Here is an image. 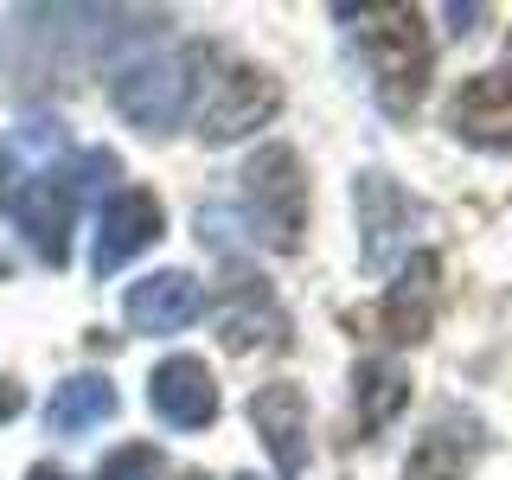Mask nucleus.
Returning <instances> with one entry per match:
<instances>
[{"label":"nucleus","mask_w":512,"mask_h":480,"mask_svg":"<svg viewBox=\"0 0 512 480\" xmlns=\"http://www.w3.org/2000/svg\"><path fill=\"white\" fill-rule=\"evenodd\" d=\"M26 480H71V474L52 468V461H39V468H26Z\"/></svg>","instance_id":"20"},{"label":"nucleus","mask_w":512,"mask_h":480,"mask_svg":"<svg viewBox=\"0 0 512 480\" xmlns=\"http://www.w3.org/2000/svg\"><path fill=\"white\" fill-rule=\"evenodd\" d=\"M423 205L391 173H359V224H365V269H391V256L410 244Z\"/></svg>","instance_id":"11"},{"label":"nucleus","mask_w":512,"mask_h":480,"mask_svg":"<svg viewBox=\"0 0 512 480\" xmlns=\"http://www.w3.org/2000/svg\"><path fill=\"white\" fill-rule=\"evenodd\" d=\"M340 20H359V52H365V71H372L378 109L391 122H410L423 109L429 71H436L423 7H340Z\"/></svg>","instance_id":"1"},{"label":"nucleus","mask_w":512,"mask_h":480,"mask_svg":"<svg viewBox=\"0 0 512 480\" xmlns=\"http://www.w3.org/2000/svg\"><path fill=\"white\" fill-rule=\"evenodd\" d=\"M96 480H167V461H160L154 442H122L116 455L96 468Z\"/></svg>","instance_id":"17"},{"label":"nucleus","mask_w":512,"mask_h":480,"mask_svg":"<svg viewBox=\"0 0 512 480\" xmlns=\"http://www.w3.org/2000/svg\"><path fill=\"white\" fill-rule=\"evenodd\" d=\"M122 314L135 333H180L205 314V288L186 276V269H154V276L128 282Z\"/></svg>","instance_id":"13"},{"label":"nucleus","mask_w":512,"mask_h":480,"mask_svg":"<svg viewBox=\"0 0 512 480\" xmlns=\"http://www.w3.org/2000/svg\"><path fill=\"white\" fill-rule=\"evenodd\" d=\"M436 288H442V256L436 250H410L404 269H397V282L384 288L378 301V333L391 346H416L429 340V327H436Z\"/></svg>","instance_id":"8"},{"label":"nucleus","mask_w":512,"mask_h":480,"mask_svg":"<svg viewBox=\"0 0 512 480\" xmlns=\"http://www.w3.org/2000/svg\"><path fill=\"white\" fill-rule=\"evenodd\" d=\"M7 205H13V148L0 141V212H7Z\"/></svg>","instance_id":"19"},{"label":"nucleus","mask_w":512,"mask_h":480,"mask_svg":"<svg viewBox=\"0 0 512 480\" xmlns=\"http://www.w3.org/2000/svg\"><path fill=\"white\" fill-rule=\"evenodd\" d=\"M448 128H455L468 148L512 154V32H506L500 64H493V71H474L468 84L448 96Z\"/></svg>","instance_id":"5"},{"label":"nucleus","mask_w":512,"mask_h":480,"mask_svg":"<svg viewBox=\"0 0 512 480\" xmlns=\"http://www.w3.org/2000/svg\"><path fill=\"white\" fill-rule=\"evenodd\" d=\"M116 410H122L116 384L96 378V372H77V378H64L52 391V404H45V429H52V436H84V429L109 423Z\"/></svg>","instance_id":"16"},{"label":"nucleus","mask_w":512,"mask_h":480,"mask_svg":"<svg viewBox=\"0 0 512 480\" xmlns=\"http://www.w3.org/2000/svg\"><path fill=\"white\" fill-rule=\"evenodd\" d=\"M410 404V372L404 359H391V352H378V359H359L352 365V423H359V436L372 442L384 429L397 423V410Z\"/></svg>","instance_id":"15"},{"label":"nucleus","mask_w":512,"mask_h":480,"mask_svg":"<svg viewBox=\"0 0 512 480\" xmlns=\"http://www.w3.org/2000/svg\"><path fill=\"white\" fill-rule=\"evenodd\" d=\"M212 320H218V340L231 352H256V346H288V314L282 301L269 295V282L256 269L237 263L231 276L218 282V301H212Z\"/></svg>","instance_id":"6"},{"label":"nucleus","mask_w":512,"mask_h":480,"mask_svg":"<svg viewBox=\"0 0 512 480\" xmlns=\"http://www.w3.org/2000/svg\"><path fill=\"white\" fill-rule=\"evenodd\" d=\"M250 423L282 480H295L308 468V397H301V384H263L250 397Z\"/></svg>","instance_id":"12"},{"label":"nucleus","mask_w":512,"mask_h":480,"mask_svg":"<svg viewBox=\"0 0 512 480\" xmlns=\"http://www.w3.org/2000/svg\"><path fill=\"white\" fill-rule=\"evenodd\" d=\"M160 231H167V212H160V199H154L148 186H122L116 199L103 205V231H96L90 269L109 282L122 263H135L148 244H160Z\"/></svg>","instance_id":"9"},{"label":"nucleus","mask_w":512,"mask_h":480,"mask_svg":"<svg viewBox=\"0 0 512 480\" xmlns=\"http://www.w3.org/2000/svg\"><path fill=\"white\" fill-rule=\"evenodd\" d=\"M109 173H122V160L96 148L77 167H45L39 180H26L13 192V218H20V237L32 244L39 263H52V269L71 263V231H77V212H84V192L96 180H109Z\"/></svg>","instance_id":"3"},{"label":"nucleus","mask_w":512,"mask_h":480,"mask_svg":"<svg viewBox=\"0 0 512 480\" xmlns=\"http://www.w3.org/2000/svg\"><path fill=\"white\" fill-rule=\"evenodd\" d=\"M231 480H263V474H231Z\"/></svg>","instance_id":"21"},{"label":"nucleus","mask_w":512,"mask_h":480,"mask_svg":"<svg viewBox=\"0 0 512 480\" xmlns=\"http://www.w3.org/2000/svg\"><path fill=\"white\" fill-rule=\"evenodd\" d=\"M20 410H26V391H20V378H7V372H0V423H13Z\"/></svg>","instance_id":"18"},{"label":"nucleus","mask_w":512,"mask_h":480,"mask_svg":"<svg viewBox=\"0 0 512 480\" xmlns=\"http://www.w3.org/2000/svg\"><path fill=\"white\" fill-rule=\"evenodd\" d=\"M180 480H205V474H180Z\"/></svg>","instance_id":"22"},{"label":"nucleus","mask_w":512,"mask_h":480,"mask_svg":"<svg viewBox=\"0 0 512 480\" xmlns=\"http://www.w3.org/2000/svg\"><path fill=\"white\" fill-rule=\"evenodd\" d=\"M244 218L269 250H301L308 231V173L288 141H269L244 160Z\"/></svg>","instance_id":"4"},{"label":"nucleus","mask_w":512,"mask_h":480,"mask_svg":"<svg viewBox=\"0 0 512 480\" xmlns=\"http://www.w3.org/2000/svg\"><path fill=\"white\" fill-rule=\"evenodd\" d=\"M282 109V84L263 71V64H231L224 77H212V103H205V128L199 135L212 141H244L250 128H269Z\"/></svg>","instance_id":"7"},{"label":"nucleus","mask_w":512,"mask_h":480,"mask_svg":"<svg viewBox=\"0 0 512 480\" xmlns=\"http://www.w3.org/2000/svg\"><path fill=\"white\" fill-rule=\"evenodd\" d=\"M480 448H487V423L474 410H436V423L416 436L410 461H404V480H468Z\"/></svg>","instance_id":"10"},{"label":"nucleus","mask_w":512,"mask_h":480,"mask_svg":"<svg viewBox=\"0 0 512 480\" xmlns=\"http://www.w3.org/2000/svg\"><path fill=\"white\" fill-rule=\"evenodd\" d=\"M212 64H218V45H205V39L173 45V52H154V58H135V64L116 71L109 103H116V116L128 128H141V135H173V128L192 116V103H199Z\"/></svg>","instance_id":"2"},{"label":"nucleus","mask_w":512,"mask_h":480,"mask_svg":"<svg viewBox=\"0 0 512 480\" xmlns=\"http://www.w3.org/2000/svg\"><path fill=\"white\" fill-rule=\"evenodd\" d=\"M148 404H154L160 423H173V429H205V423H218V384L205 372V359L173 352L167 365H154Z\"/></svg>","instance_id":"14"}]
</instances>
